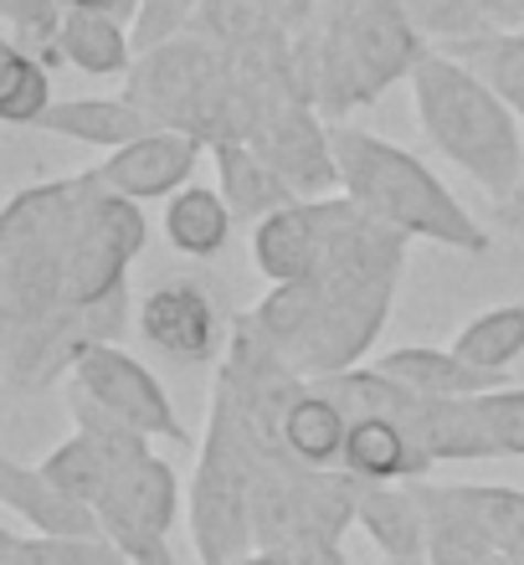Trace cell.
I'll return each instance as SVG.
<instances>
[{
	"label": "cell",
	"instance_id": "obj_1",
	"mask_svg": "<svg viewBox=\"0 0 524 565\" xmlns=\"http://www.w3.org/2000/svg\"><path fill=\"white\" fill-rule=\"evenodd\" d=\"M73 422L108 447V489L98 499L104 535L129 555V565H180L170 551V524L180 514V483L170 462L154 458L145 431L108 417L83 391H73Z\"/></svg>",
	"mask_w": 524,
	"mask_h": 565
},
{
	"label": "cell",
	"instance_id": "obj_2",
	"mask_svg": "<svg viewBox=\"0 0 524 565\" xmlns=\"http://www.w3.org/2000/svg\"><path fill=\"white\" fill-rule=\"evenodd\" d=\"M334 160H340V175H345L350 195L371 216L391 222L396 232H417V237L448 242V247H463V253H483L489 247V237L468 222L463 206L417 160H406L402 149L365 135H334Z\"/></svg>",
	"mask_w": 524,
	"mask_h": 565
},
{
	"label": "cell",
	"instance_id": "obj_3",
	"mask_svg": "<svg viewBox=\"0 0 524 565\" xmlns=\"http://www.w3.org/2000/svg\"><path fill=\"white\" fill-rule=\"evenodd\" d=\"M191 540L201 565H232L247 551H257L253 540V431L237 417V406L216 391L211 406V431L206 452L195 462L191 483Z\"/></svg>",
	"mask_w": 524,
	"mask_h": 565
},
{
	"label": "cell",
	"instance_id": "obj_4",
	"mask_svg": "<svg viewBox=\"0 0 524 565\" xmlns=\"http://www.w3.org/2000/svg\"><path fill=\"white\" fill-rule=\"evenodd\" d=\"M421 104H427V124H432L437 145L448 154H458L494 195H514V185L524 175V160L514 149V129L473 83H463L448 67H427Z\"/></svg>",
	"mask_w": 524,
	"mask_h": 565
},
{
	"label": "cell",
	"instance_id": "obj_5",
	"mask_svg": "<svg viewBox=\"0 0 524 565\" xmlns=\"http://www.w3.org/2000/svg\"><path fill=\"white\" fill-rule=\"evenodd\" d=\"M73 381L83 396H93V402L104 406L108 417H119L124 427L145 431L150 443L154 437L185 443V427H180L175 406H170V396L160 391V381H154L139 360L114 350V344H88V350L73 360Z\"/></svg>",
	"mask_w": 524,
	"mask_h": 565
},
{
	"label": "cell",
	"instance_id": "obj_6",
	"mask_svg": "<svg viewBox=\"0 0 524 565\" xmlns=\"http://www.w3.org/2000/svg\"><path fill=\"white\" fill-rule=\"evenodd\" d=\"M0 504L11 509L31 535H104L98 509L67 493L46 468H26L21 458L0 462Z\"/></svg>",
	"mask_w": 524,
	"mask_h": 565
},
{
	"label": "cell",
	"instance_id": "obj_7",
	"mask_svg": "<svg viewBox=\"0 0 524 565\" xmlns=\"http://www.w3.org/2000/svg\"><path fill=\"white\" fill-rule=\"evenodd\" d=\"M139 334L170 360H211L216 350V309L211 298L191 282H170V288H154L139 309Z\"/></svg>",
	"mask_w": 524,
	"mask_h": 565
},
{
	"label": "cell",
	"instance_id": "obj_8",
	"mask_svg": "<svg viewBox=\"0 0 524 565\" xmlns=\"http://www.w3.org/2000/svg\"><path fill=\"white\" fill-rule=\"evenodd\" d=\"M345 473L360 483H417L432 468V452L402 417H360L345 437Z\"/></svg>",
	"mask_w": 524,
	"mask_h": 565
},
{
	"label": "cell",
	"instance_id": "obj_9",
	"mask_svg": "<svg viewBox=\"0 0 524 565\" xmlns=\"http://www.w3.org/2000/svg\"><path fill=\"white\" fill-rule=\"evenodd\" d=\"M355 524L381 545L391 565H432V530H427V504L417 489L365 483Z\"/></svg>",
	"mask_w": 524,
	"mask_h": 565
},
{
	"label": "cell",
	"instance_id": "obj_10",
	"mask_svg": "<svg viewBox=\"0 0 524 565\" xmlns=\"http://www.w3.org/2000/svg\"><path fill=\"white\" fill-rule=\"evenodd\" d=\"M345 437H350V417L340 412V402L324 396L319 386H303L284 422L288 452L309 462V468H340L345 462Z\"/></svg>",
	"mask_w": 524,
	"mask_h": 565
},
{
	"label": "cell",
	"instance_id": "obj_11",
	"mask_svg": "<svg viewBox=\"0 0 524 565\" xmlns=\"http://www.w3.org/2000/svg\"><path fill=\"white\" fill-rule=\"evenodd\" d=\"M381 371L396 375L402 386H411L417 396H432V402H458V396H483L494 391V375L473 371L452 350H396V355L381 360Z\"/></svg>",
	"mask_w": 524,
	"mask_h": 565
},
{
	"label": "cell",
	"instance_id": "obj_12",
	"mask_svg": "<svg viewBox=\"0 0 524 565\" xmlns=\"http://www.w3.org/2000/svg\"><path fill=\"white\" fill-rule=\"evenodd\" d=\"M191 170V145L180 139H139L104 170V180L124 195H160Z\"/></svg>",
	"mask_w": 524,
	"mask_h": 565
},
{
	"label": "cell",
	"instance_id": "obj_13",
	"mask_svg": "<svg viewBox=\"0 0 524 565\" xmlns=\"http://www.w3.org/2000/svg\"><path fill=\"white\" fill-rule=\"evenodd\" d=\"M452 355L463 360V365H473V371L483 375H504V365H510L514 355H524V309L520 303H510V309H489L479 313L473 324L452 340Z\"/></svg>",
	"mask_w": 524,
	"mask_h": 565
},
{
	"label": "cell",
	"instance_id": "obj_14",
	"mask_svg": "<svg viewBox=\"0 0 524 565\" xmlns=\"http://www.w3.org/2000/svg\"><path fill=\"white\" fill-rule=\"evenodd\" d=\"M232 232V206L211 191H180L165 206V237L191 257H216Z\"/></svg>",
	"mask_w": 524,
	"mask_h": 565
},
{
	"label": "cell",
	"instance_id": "obj_15",
	"mask_svg": "<svg viewBox=\"0 0 524 565\" xmlns=\"http://www.w3.org/2000/svg\"><path fill=\"white\" fill-rule=\"evenodd\" d=\"M6 565H129L108 535H6Z\"/></svg>",
	"mask_w": 524,
	"mask_h": 565
},
{
	"label": "cell",
	"instance_id": "obj_16",
	"mask_svg": "<svg viewBox=\"0 0 524 565\" xmlns=\"http://www.w3.org/2000/svg\"><path fill=\"white\" fill-rule=\"evenodd\" d=\"M222 180H226V201H232L237 216H263V222H268V216L288 211V201H293L288 180L278 175L268 160H247L237 149H226Z\"/></svg>",
	"mask_w": 524,
	"mask_h": 565
},
{
	"label": "cell",
	"instance_id": "obj_17",
	"mask_svg": "<svg viewBox=\"0 0 524 565\" xmlns=\"http://www.w3.org/2000/svg\"><path fill=\"white\" fill-rule=\"evenodd\" d=\"M46 473L57 478L67 493H77L83 504H93L98 509V499H104V489H108V447L93 437V431H83L77 427L67 443L52 452V458L42 462Z\"/></svg>",
	"mask_w": 524,
	"mask_h": 565
},
{
	"label": "cell",
	"instance_id": "obj_18",
	"mask_svg": "<svg viewBox=\"0 0 524 565\" xmlns=\"http://www.w3.org/2000/svg\"><path fill=\"white\" fill-rule=\"evenodd\" d=\"M473 412L494 458H524V391H483L473 396Z\"/></svg>",
	"mask_w": 524,
	"mask_h": 565
},
{
	"label": "cell",
	"instance_id": "obj_19",
	"mask_svg": "<svg viewBox=\"0 0 524 565\" xmlns=\"http://www.w3.org/2000/svg\"><path fill=\"white\" fill-rule=\"evenodd\" d=\"M42 98H46V77L42 67H31L21 52H6V88H0V108L11 124H31L42 119Z\"/></svg>",
	"mask_w": 524,
	"mask_h": 565
},
{
	"label": "cell",
	"instance_id": "obj_20",
	"mask_svg": "<svg viewBox=\"0 0 524 565\" xmlns=\"http://www.w3.org/2000/svg\"><path fill=\"white\" fill-rule=\"evenodd\" d=\"M232 565H299L288 551H247L242 561H232Z\"/></svg>",
	"mask_w": 524,
	"mask_h": 565
},
{
	"label": "cell",
	"instance_id": "obj_21",
	"mask_svg": "<svg viewBox=\"0 0 524 565\" xmlns=\"http://www.w3.org/2000/svg\"><path fill=\"white\" fill-rule=\"evenodd\" d=\"M504 216H510L514 226H524V175H520V185H514V195H510V206H504Z\"/></svg>",
	"mask_w": 524,
	"mask_h": 565
},
{
	"label": "cell",
	"instance_id": "obj_22",
	"mask_svg": "<svg viewBox=\"0 0 524 565\" xmlns=\"http://www.w3.org/2000/svg\"><path fill=\"white\" fill-rule=\"evenodd\" d=\"M77 6H108V0H77Z\"/></svg>",
	"mask_w": 524,
	"mask_h": 565
}]
</instances>
